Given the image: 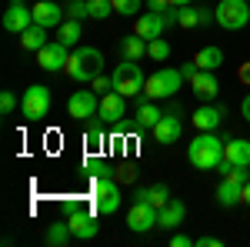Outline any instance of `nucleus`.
Segmentation results:
<instances>
[{"mask_svg":"<svg viewBox=\"0 0 250 247\" xmlns=\"http://www.w3.org/2000/svg\"><path fill=\"white\" fill-rule=\"evenodd\" d=\"M43 44H50V40H47V27H40V23H30V27L20 34V47H23V50H34V54H37Z\"/></svg>","mask_w":250,"mask_h":247,"instance_id":"nucleus-27","label":"nucleus"},{"mask_svg":"<svg viewBox=\"0 0 250 247\" xmlns=\"http://www.w3.org/2000/svg\"><path fill=\"white\" fill-rule=\"evenodd\" d=\"M167 30V20L160 10H147V14H137L134 20V34H140L144 40H154V37H164Z\"/></svg>","mask_w":250,"mask_h":247,"instance_id":"nucleus-14","label":"nucleus"},{"mask_svg":"<svg viewBox=\"0 0 250 247\" xmlns=\"http://www.w3.org/2000/svg\"><path fill=\"white\" fill-rule=\"evenodd\" d=\"M167 7H170V0H147V10H160L164 14Z\"/></svg>","mask_w":250,"mask_h":247,"instance_id":"nucleus-44","label":"nucleus"},{"mask_svg":"<svg viewBox=\"0 0 250 247\" xmlns=\"http://www.w3.org/2000/svg\"><path fill=\"white\" fill-rule=\"evenodd\" d=\"M30 23H34V7H27L23 0H10V7L3 10V30H10V34L20 37Z\"/></svg>","mask_w":250,"mask_h":247,"instance_id":"nucleus-12","label":"nucleus"},{"mask_svg":"<svg viewBox=\"0 0 250 247\" xmlns=\"http://www.w3.org/2000/svg\"><path fill=\"white\" fill-rule=\"evenodd\" d=\"M63 74L70 77L74 84H90L97 74H104V54L97 47H74Z\"/></svg>","mask_w":250,"mask_h":247,"instance_id":"nucleus-2","label":"nucleus"},{"mask_svg":"<svg viewBox=\"0 0 250 247\" xmlns=\"http://www.w3.org/2000/svg\"><path fill=\"white\" fill-rule=\"evenodd\" d=\"M80 37H83V34H80V20H74V17H67L57 27V40L63 44V47H70V50L80 47Z\"/></svg>","mask_w":250,"mask_h":247,"instance_id":"nucleus-28","label":"nucleus"},{"mask_svg":"<svg viewBox=\"0 0 250 247\" xmlns=\"http://www.w3.org/2000/svg\"><path fill=\"white\" fill-rule=\"evenodd\" d=\"M187 3H193V0H170V7H187Z\"/></svg>","mask_w":250,"mask_h":247,"instance_id":"nucleus-47","label":"nucleus"},{"mask_svg":"<svg viewBox=\"0 0 250 247\" xmlns=\"http://www.w3.org/2000/svg\"><path fill=\"white\" fill-rule=\"evenodd\" d=\"M237 80L250 87V60H247V64H240V70H237Z\"/></svg>","mask_w":250,"mask_h":247,"instance_id":"nucleus-43","label":"nucleus"},{"mask_svg":"<svg viewBox=\"0 0 250 247\" xmlns=\"http://www.w3.org/2000/svg\"><path fill=\"white\" fill-rule=\"evenodd\" d=\"M120 54H124V60H140V57H147V40L140 37V34L124 37V40H120Z\"/></svg>","mask_w":250,"mask_h":247,"instance_id":"nucleus-30","label":"nucleus"},{"mask_svg":"<svg viewBox=\"0 0 250 247\" xmlns=\"http://www.w3.org/2000/svg\"><path fill=\"white\" fill-rule=\"evenodd\" d=\"M180 134H184V124H180V111L173 107L170 114H164L160 120H157L154 140H157V144H177V140H180Z\"/></svg>","mask_w":250,"mask_h":247,"instance_id":"nucleus-13","label":"nucleus"},{"mask_svg":"<svg viewBox=\"0 0 250 247\" xmlns=\"http://www.w3.org/2000/svg\"><path fill=\"white\" fill-rule=\"evenodd\" d=\"M67 17H74V20L90 17V7H87V0H70V3H67Z\"/></svg>","mask_w":250,"mask_h":247,"instance_id":"nucleus-36","label":"nucleus"},{"mask_svg":"<svg viewBox=\"0 0 250 247\" xmlns=\"http://www.w3.org/2000/svg\"><path fill=\"white\" fill-rule=\"evenodd\" d=\"M197 70H200V67H197V60H187V64H180V74H184V80H190Z\"/></svg>","mask_w":250,"mask_h":247,"instance_id":"nucleus-42","label":"nucleus"},{"mask_svg":"<svg viewBox=\"0 0 250 247\" xmlns=\"http://www.w3.org/2000/svg\"><path fill=\"white\" fill-rule=\"evenodd\" d=\"M90 87H94L97 94L104 97V94H110V90H114V77H107V74H97L94 80H90Z\"/></svg>","mask_w":250,"mask_h":247,"instance_id":"nucleus-38","label":"nucleus"},{"mask_svg":"<svg viewBox=\"0 0 250 247\" xmlns=\"http://www.w3.org/2000/svg\"><path fill=\"white\" fill-rule=\"evenodd\" d=\"M224 177H230V180H237V184H247V180H250L247 167H230V171L224 174Z\"/></svg>","mask_w":250,"mask_h":247,"instance_id":"nucleus-40","label":"nucleus"},{"mask_svg":"<svg viewBox=\"0 0 250 247\" xmlns=\"http://www.w3.org/2000/svg\"><path fill=\"white\" fill-rule=\"evenodd\" d=\"M160 117H164V111L157 107V100H147V97L140 94V104H137V111H134V127L137 131H154Z\"/></svg>","mask_w":250,"mask_h":247,"instance_id":"nucleus-17","label":"nucleus"},{"mask_svg":"<svg viewBox=\"0 0 250 247\" xmlns=\"http://www.w3.org/2000/svg\"><path fill=\"white\" fill-rule=\"evenodd\" d=\"M87 7H90V17L94 20H107L114 14V0H87Z\"/></svg>","mask_w":250,"mask_h":247,"instance_id":"nucleus-34","label":"nucleus"},{"mask_svg":"<svg viewBox=\"0 0 250 247\" xmlns=\"http://www.w3.org/2000/svg\"><path fill=\"white\" fill-rule=\"evenodd\" d=\"M147 57L157 60V64H164V60L170 57V44L164 37H154V40H147Z\"/></svg>","mask_w":250,"mask_h":247,"instance_id":"nucleus-32","label":"nucleus"},{"mask_svg":"<svg viewBox=\"0 0 250 247\" xmlns=\"http://www.w3.org/2000/svg\"><path fill=\"white\" fill-rule=\"evenodd\" d=\"M184 217H187V204H184V201H177V197H170V201L160 207V224H157V227L177 230L180 224H184Z\"/></svg>","mask_w":250,"mask_h":247,"instance_id":"nucleus-19","label":"nucleus"},{"mask_svg":"<svg viewBox=\"0 0 250 247\" xmlns=\"http://www.w3.org/2000/svg\"><path fill=\"white\" fill-rule=\"evenodd\" d=\"M114 180H117V184H134V180H137V164H134V160L117 164V167H114Z\"/></svg>","mask_w":250,"mask_h":247,"instance_id":"nucleus-33","label":"nucleus"},{"mask_svg":"<svg viewBox=\"0 0 250 247\" xmlns=\"http://www.w3.org/2000/svg\"><path fill=\"white\" fill-rule=\"evenodd\" d=\"M190 87H193V94L200 97L204 104H207V100H213V97L220 94V84H217L213 70H197V74L190 77Z\"/></svg>","mask_w":250,"mask_h":247,"instance_id":"nucleus-20","label":"nucleus"},{"mask_svg":"<svg viewBox=\"0 0 250 247\" xmlns=\"http://www.w3.org/2000/svg\"><path fill=\"white\" fill-rule=\"evenodd\" d=\"M180 84H184V74H180V70H173V67H160L157 74L147 77V84H144V97H147V100L173 97L177 90H180Z\"/></svg>","mask_w":250,"mask_h":247,"instance_id":"nucleus-5","label":"nucleus"},{"mask_svg":"<svg viewBox=\"0 0 250 247\" xmlns=\"http://www.w3.org/2000/svg\"><path fill=\"white\" fill-rule=\"evenodd\" d=\"M224 144L227 140H220L213 131H200L187 144V160H190L197 171H217L220 160H224Z\"/></svg>","mask_w":250,"mask_h":247,"instance_id":"nucleus-1","label":"nucleus"},{"mask_svg":"<svg viewBox=\"0 0 250 247\" xmlns=\"http://www.w3.org/2000/svg\"><path fill=\"white\" fill-rule=\"evenodd\" d=\"M110 77H114V90H117V94H124L127 100L144 94L147 77H144V70H140V64H137V60H124V64H117V70Z\"/></svg>","mask_w":250,"mask_h":247,"instance_id":"nucleus-4","label":"nucleus"},{"mask_svg":"<svg viewBox=\"0 0 250 247\" xmlns=\"http://www.w3.org/2000/svg\"><path fill=\"white\" fill-rule=\"evenodd\" d=\"M134 201H147V204H154V207H164V204L170 201V190H167V184H154V187H137V190H134Z\"/></svg>","mask_w":250,"mask_h":247,"instance_id":"nucleus-26","label":"nucleus"},{"mask_svg":"<svg viewBox=\"0 0 250 247\" xmlns=\"http://www.w3.org/2000/svg\"><path fill=\"white\" fill-rule=\"evenodd\" d=\"M43 241H47V247H67L70 241H74V230H70L67 221H54V224H47Z\"/></svg>","mask_w":250,"mask_h":247,"instance_id":"nucleus-25","label":"nucleus"},{"mask_svg":"<svg viewBox=\"0 0 250 247\" xmlns=\"http://www.w3.org/2000/svg\"><path fill=\"white\" fill-rule=\"evenodd\" d=\"M14 111H17V94H14V90H3V94H0V114L10 117Z\"/></svg>","mask_w":250,"mask_h":247,"instance_id":"nucleus-37","label":"nucleus"},{"mask_svg":"<svg viewBox=\"0 0 250 247\" xmlns=\"http://www.w3.org/2000/svg\"><path fill=\"white\" fill-rule=\"evenodd\" d=\"M170 247H193V237H187V234H170Z\"/></svg>","mask_w":250,"mask_h":247,"instance_id":"nucleus-41","label":"nucleus"},{"mask_svg":"<svg viewBox=\"0 0 250 247\" xmlns=\"http://www.w3.org/2000/svg\"><path fill=\"white\" fill-rule=\"evenodd\" d=\"M100 120H120V117H127V97L124 94H117V90H110V94H104L100 97Z\"/></svg>","mask_w":250,"mask_h":247,"instance_id":"nucleus-18","label":"nucleus"},{"mask_svg":"<svg viewBox=\"0 0 250 247\" xmlns=\"http://www.w3.org/2000/svg\"><path fill=\"white\" fill-rule=\"evenodd\" d=\"M63 221L70 224V230H74L77 241H94L97 230H100V224H97V210L80 207L77 201H67V204H63Z\"/></svg>","mask_w":250,"mask_h":247,"instance_id":"nucleus-3","label":"nucleus"},{"mask_svg":"<svg viewBox=\"0 0 250 247\" xmlns=\"http://www.w3.org/2000/svg\"><path fill=\"white\" fill-rule=\"evenodd\" d=\"M217 204L227 207V210H233L237 204H244V184H237V180H230V177H224V180L217 184Z\"/></svg>","mask_w":250,"mask_h":247,"instance_id":"nucleus-21","label":"nucleus"},{"mask_svg":"<svg viewBox=\"0 0 250 247\" xmlns=\"http://www.w3.org/2000/svg\"><path fill=\"white\" fill-rule=\"evenodd\" d=\"M224 160H230L233 167H250V140L230 137V140L224 144Z\"/></svg>","mask_w":250,"mask_h":247,"instance_id":"nucleus-22","label":"nucleus"},{"mask_svg":"<svg viewBox=\"0 0 250 247\" xmlns=\"http://www.w3.org/2000/svg\"><path fill=\"white\" fill-rule=\"evenodd\" d=\"M220 120H224V107H217V104L207 100L204 107H197V114H193V127H197V131H217Z\"/></svg>","mask_w":250,"mask_h":247,"instance_id":"nucleus-23","label":"nucleus"},{"mask_svg":"<svg viewBox=\"0 0 250 247\" xmlns=\"http://www.w3.org/2000/svg\"><path fill=\"white\" fill-rule=\"evenodd\" d=\"M107 131H104V120H94V124H87V131H83V147L87 154H104L107 147Z\"/></svg>","mask_w":250,"mask_h":247,"instance_id":"nucleus-24","label":"nucleus"},{"mask_svg":"<svg viewBox=\"0 0 250 247\" xmlns=\"http://www.w3.org/2000/svg\"><path fill=\"white\" fill-rule=\"evenodd\" d=\"M67 57H70V47H63L60 40H50L37 50V67L47 74H60L67 67Z\"/></svg>","mask_w":250,"mask_h":247,"instance_id":"nucleus-11","label":"nucleus"},{"mask_svg":"<svg viewBox=\"0 0 250 247\" xmlns=\"http://www.w3.org/2000/svg\"><path fill=\"white\" fill-rule=\"evenodd\" d=\"M67 20V7H60V3H54V0H40V3H34V23H40V27H60Z\"/></svg>","mask_w":250,"mask_h":247,"instance_id":"nucleus-15","label":"nucleus"},{"mask_svg":"<svg viewBox=\"0 0 250 247\" xmlns=\"http://www.w3.org/2000/svg\"><path fill=\"white\" fill-rule=\"evenodd\" d=\"M50 90L43 87V84H30L23 97H20V114L27 117V120H43V117L50 114Z\"/></svg>","mask_w":250,"mask_h":247,"instance_id":"nucleus-8","label":"nucleus"},{"mask_svg":"<svg viewBox=\"0 0 250 247\" xmlns=\"http://www.w3.org/2000/svg\"><path fill=\"white\" fill-rule=\"evenodd\" d=\"M90 201H94L97 214H117L120 210V184H117L114 177H94Z\"/></svg>","mask_w":250,"mask_h":247,"instance_id":"nucleus-7","label":"nucleus"},{"mask_svg":"<svg viewBox=\"0 0 250 247\" xmlns=\"http://www.w3.org/2000/svg\"><path fill=\"white\" fill-rule=\"evenodd\" d=\"M140 3H144V0H114V14L137 17V14H140Z\"/></svg>","mask_w":250,"mask_h":247,"instance_id":"nucleus-35","label":"nucleus"},{"mask_svg":"<svg viewBox=\"0 0 250 247\" xmlns=\"http://www.w3.org/2000/svg\"><path fill=\"white\" fill-rule=\"evenodd\" d=\"M193 60H197V67H200V70H217V67L224 64V50L210 44V47L197 50V54H193Z\"/></svg>","mask_w":250,"mask_h":247,"instance_id":"nucleus-31","label":"nucleus"},{"mask_svg":"<svg viewBox=\"0 0 250 247\" xmlns=\"http://www.w3.org/2000/svg\"><path fill=\"white\" fill-rule=\"evenodd\" d=\"M213 20L224 30H244L250 23V0H220L213 7Z\"/></svg>","mask_w":250,"mask_h":247,"instance_id":"nucleus-6","label":"nucleus"},{"mask_svg":"<svg viewBox=\"0 0 250 247\" xmlns=\"http://www.w3.org/2000/svg\"><path fill=\"white\" fill-rule=\"evenodd\" d=\"M97 111H100V94L94 87L90 90H74L70 100H67V114L74 120H90V117H97Z\"/></svg>","mask_w":250,"mask_h":247,"instance_id":"nucleus-10","label":"nucleus"},{"mask_svg":"<svg viewBox=\"0 0 250 247\" xmlns=\"http://www.w3.org/2000/svg\"><path fill=\"white\" fill-rule=\"evenodd\" d=\"M240 114H244V120L250 124V94L244 97V100H240Z\"/></svg>","mask_w":250,"mask_h":247,"instance_id":"nucleus-45","label":"nucleus"},{"mask_svg":"<svg viewBox=\"0 0 250 247\" xmlns=\"http://www.w3.org/2000/svg\"><path fill=\"white\" fill-rule=\"evenodd\" d=\"M193 247H224V237H213V234H204V237H197Z\"/></svg>","mask_w":250,"mask_h":247,"instance_id":"nucleus-39","label":"nucleus"},{"mask_svg":"<svg viewBox=\"0 0 250 247\" xmlns=\"http://www.w3.org/2000/svg\"><path fill=\"white\" fill-rule=\"evenodd\" d=\"M83 174L87 177H114V164L104 160L100 154H87L83 157Z\"/></svg>","mask_w":250,"mask_h":247,"instance_id":"nucleus-29","label":"nucleus"},{"mask_svg":"<svg viewBox=\"0 0 250 247\" xmlns=\"http://www.w3.org/2000/svg\"><path fill=\"white\" fill-rule=\"evenodd\" d=\"M244 204H247V207H250V180H247V184H244Z\"/></svg>","mask_w":250,"mask_h":247,"instance_id":"nucleus-46","label":"nucleus"},{"mask_svg":"<svg viewBox=\"0 0 250 247\" xmlns=\"http://www.w3.org/2000/svg\"><path fill=\"white\" fill-rule=\"evenodd\" d=\"M210 20H213V10H210V7H197V3H187V7H180L177 27H184V30H197V27H207Z\"/></svg>","mask_w":250,"mask_h":247,"instance_id":"nucleus-16","label":"nucleus"},{"mask_svg":"<svg viewBox=\"0 0 250 247\" xmlns=\"http://www.w3.org/2000/svg\"><path fill=\"white\" fill-rule=\"evenodd\" d=\"M160 224V207L147 204V201H134L130 210H127V227L134 234H144V230H154Z\"/></svg>","mask_w":250,"mask_h":247,"instance_id":"nucleus-9","label":"nucleus"}]
</instances>
